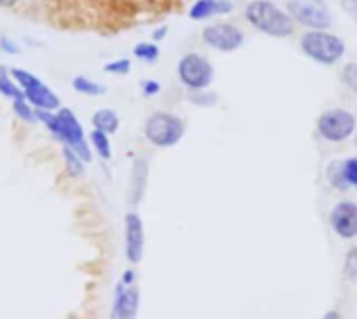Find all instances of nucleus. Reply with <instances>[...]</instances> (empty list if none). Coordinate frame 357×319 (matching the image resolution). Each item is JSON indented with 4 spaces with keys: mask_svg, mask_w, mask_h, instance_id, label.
Listing matches in <instances>:
<instances>
[{
    "mask_svg": "<svg viewBox=\"0 0 357 319\" xmlns=\"http://www.w3.org/2000/svg\"><path fill=\"white\" fill-rule=\"evenodd\" d=\"M140 90H142L144 96H157L161 92V84L155 81V79H146V81H142Z\"/></svg>",
    "mask_w": 357,
    "mask_h": 319,
    "instance_id": "nucleus-30",
    "label": "nucleus"
},
{
    "mask_svg": "<svg viewBox=\"0 0 357 319\" xmlns=\"http://www.w3.org/2000/svg\"><path fill=\"white\" fill-rule=\"evenodd\" d=\"M25 100L33 107V109H44V111H54L61 109V100L56 96L54 90H50L48 86L40 84L31 90L25 92Z\"/></svg>",
    "mask_w": 357,
    "mask_h": 319,
    "instance_id": "nucleus-13",
    "label": "nucleus"
},
{
    "mask_svg": "<svg viewBox=\"0 0 357 319\" xmlns=\"http://www.w3.org/2000/svg\"><path fill=\"white\" fill-rule=\"evenodd\" d=\"M90 121H92L94 130H98V132H102L107 136H111V134H115L119 130V115L113 109H96L92 113Z\"/></svg>",
    "mask_w": 357,
    "mask_h": 319,
    "instance_id": "nucleus-14",
    "label": "nucleus"
},
{
    "mask_svg": "<svg viewBox=\"0 0 357 319\" xmlns=\"http://www.w3.org/2000/svg\"><path fill=\"white\" fill-rule=\"evenodd\" d=\"M71 86H73L75 92H79V94H84V96H98V94H105V92H107V88H105L102 84H98V81H94V79H90V77H86V75H75L73 81H71Z\"/></svg>",
    "mask_w": 357,
    "mask_h": 319,
    "instance_id": "nucleus-16",
    "label": "nucleus"
},
{
    "mask_svg": "<svg viewBox=\"0 0 357 319\" xmlns=\"http://www.w3.org/2000/svg\"><path fill=\"white\" fill-rule=\"evenodd\" d=\"M347 4L351 6V10H356L357 13V0H347Z\"/></svg>",
    "mask_w": 357,
    "mask_h": 319,
    "instance_id": "nucleus-35",
    "label": "nucleus"
},
{
    "mask_svg": "<svg viewBox=\"0 0 357 319\" xmlns=\"http://www.w3.org/2000/svg\"><path fill=\"white\" fill-rule=\"evenodd\" d=\"M326 176L331 180V184L339 190H347V182H345V173H343V163L341 161H333L326 169Z\"/></svg>",
    "mask_w": 357,
    "mask_h": 319,
    "instance_id": "nucleus-22",
    "label": "nucleus"
},
{
    "mask_svg": "<svg viewBox=\"0 0 357 319\" xmlns=\"http://www.w3.org/2000/svg\"><path fill=\"white\" fill-rule=\"evenodd\" d=\"M134 280H136V272L134 270H126L123 276H121V284L123 286H134Z\"/></svg>",
    "mask_w": 357,
    "mask_h": 319,
    "instance_id": "nucleus-31",
    "label": "nucleus"
},
{
    "mask_svg": "<svg viewBox=\"0 0 357 319\" xmlns=\"http://www.w3.org/2000/svg\"><path fill=\"white\" fill-rule=\"evenodd\" d=\"M15 2L17 0H0V8H10V6H15Z\"/></svg>",
    "mask_w": 357,
    "mask_h": 319,
    "instance_id": "nucleus-34",
    "label": "nucleus"
},
{
    "mask_svg": "<svg viewBox=\"0 0 357 319\" xmlns=\"http://www.w3.org/2000/svg\"><path fill=\"white\" fill-rule=\"evenodd\" d=\"M343 173L349 188H357V157L343 161Z\"/></svg>",
    "mask_w": 357,
    "mask_h": 319,
    "instance_id": "nucleus-27",
    "label": "nucleus"
},
{
    "mask_svg": "<svg viewBox=\"0 0 357 319\" xmlns=\"http://www.w3.org/2000/svg\"><path fill=\"white\" fill-rule=\"evenodd\" d=\"M146 178H149V165L144 159H138L134 163V169H132V196H134V203H138L144 194V188H146Z\"/></svg>",
    "mask_w": 357,
    "mask_h": 319,
    "instance_id": "nucleus-15",
    "label": "nucleus"
},
{
    "mask_svg": "<svg viewBox=\"0 0 357 319\" xmlns=\"http://www.w3.org/2000/svg\"><path fill=\"white\" fill-rule=\"evenodd\" d=\"M159 54H161V50L155 42H140L134 46V56L144 63H155L159 59Z\"/></svg>",
    "mask_w": 357,
    "mask_h": 319,
    "instance_id": "nucleus-21",
    "label": "nucleus"
},
{
    "mask_svg": "<svg viewBox=\"0 0 357 319\" xmlns=\"http://www.w3.org/2000/svg\"><path fill=\"white\" fill-rule=\"evenodd\" d=\"M138 307H140V290L136 286H123L119 282L115 288L111 319H136Z\"/></svg>",
    "mask_w": 357,
    "mask_h": 319,
    "instance_id": "nucleus-9",
    "label": "nucleus"
},
{
    "mask_svg": "<svg viewBox=\"0 0 357 319\" xmlns=\"http://www.w3.org/2000/svg\"><path fill=\"white\" fill-rule=\"evenodd\" d=\"M188 98H190L195 104H199V107H215V104H218V94H215V92H209V90L190 92Z\"/></svg>",
    "mask_w": 357,
    "mask_h": 319,
    "instance_id": "nucleus-25",
    "label": "nucleus"
},
{
    "mask_svg": "<svg viewBox=\"0 0 357 319\" xmlns=\"http://www.w3.org/2000/svg\"><path fill=\"white\" fill-rule=\"evenodd\" d=\"M0 94L10 98V100L25 98V92L15 84V79L8 75V69H4V67H0Z\"/></svg>",
    "mask_w": 357,
    "mask_h": 319,
    "instance_id": "nucleus-18",
    "label": "nucleus"
},
{
    "mask_svg": "<svg viewBox=\"0 0 357 319\" xmlns=\"http://www.w3.org/2000/svg\"><path fill=\"white\" fill-rule=\"evenodd\" d=\"M63 159H65V171L71 176V178H82L84 176V161L69 148V146H63Z\"/></svg>",
    "mask_w": 357,
    "mask_h": 319,
    "instance_id": "nucleus-20",
    "label": "nucleus"
},
{
    "mask_svg": "<svg viewBox=\"0 0 357 319\" xmlns=\"http://www.w3.org/2000/svg\"><path fill=\"white\" fill-rule=\"evenodd\" d=\"M357 121L347 109H331L318 117V134L328 142H345L356 134Z\"/></svg>",
    "mask_w": 357,
    "mask_h": 319,
    "instance_id": "nucleus-6",
    "label": "nucleus"
},
{
    "mask_svg": "<svg viewBox=\"0 0 357 319\" xmlns=\"http://www.w3.org/2000/svg\"><path fill=\"white\" fill-rule=\"evenodd\" d=\"M287 13L295 23L310 29L326 31L333 25V15L324 4V0H289Z\"/></svg>",
    "mask_w": 357,
    "mask_h": 319,
    "instance_id": "nucleus-5",
    "label": "nucleus"
},
{
    "mask_svg": "<svg viewBox=\"0 0 357 319\" xmlns=\"http://www.w3.org/2000/svg\"><path fill=\"white\" fill-rule=\"evenodd\" d=\"M132 69V61L130 59H117V61H111L105 65V71L107 73H113V75H128Z\"/></svg>",
    "mask_w": 357,
    "mask_h": 319,
    "instance_id": "nucleus-26",
    "label": "nucleus"
},
{
    "mask_svg": "<svg viewBox=\"0 0 357 319\" xmlns=\"http://www.w3.org/2000/svg\"><path fill=\"white\" fill-rule=\"evenodd\" d=\"M331 226L341 238H357V205L356 203H339L331 213Z\"/></svg>",
    "mask_w": 357,
    "mask_h": 319,
    "instance_id": "nucleus-10",
    "label": "nucleus"
},
{
    "mask_svg": "<svg viewBox=\"0 0 357 319\" xmlns=\"http://www.w3.org/2000/svg\"><path fill=\"white\" fill-rule=\"evenodd\" d=\"M8 75L15 79V84H17L23 92H27V90H31V88H36V86H40V84H42V79H40L38 75H33L31 71L19 69V67L8 69Z\"/></svg>",
    "mask_w": 357,
    "mask_h": 319,
    "instance_id": "nucleus-19",
    "label": "nucleus"
},
{
    "mask_svg": "<svg viewBox=\"0 0 357 319\" xmlns=\"http://www.w3.org/2000/svg\"><path fill=\"white\" fill-rule=\"evenodd\" d=\"M165 36H167V27H165V25H161V27H157V29L153 31V42L157 44V42H161Z\"/></svg>",
    "mask_w": 357,
    "mask_h": 319,
    "instance_id": "nucleus-32",
    "label": "nucleus"
},
{
    "mask_svg": "<svg viewBox=\"0 0 357 319\" xmlns=\"http://www.w3.org/2000/svg\"><path fill=\"white\" fill-rule=\"evenodd\" d=\"M184 121L178 115L165 111H157L144 121V138L159 148L176 146L184 138Z\"/></svg>",
    "mask_w": 357,
    "mask_h": 319,
    "instance_id": "nucleus-3",
    "label": "nucleus"
},
{
    "mask_svg": "<svg viewBox=\"0 0 357 319\" xmlns=\"http://www.w3.org/2000/svg\"><path fill=\"white\" fill-rule=\"evenodd\" d=\"M232 8H234L232 0H197L190 6L188 17L192 21H205L215 15H228V13H232Z\"/></svg>",
    "mask_w": 357,
    "mask_h": 319,
    "instance_id": "nucleus-12",
    "label": "nucleus"
},
{
    "mask_svg": "<svg viewBox=\"0 0 357 319\" xmlns=\"http://www.w3.org/2000/svg\"><path fill=\"white\" fill-rule=\"evenodd\" d=\"M13 113H15V117H19V119H21V121H25V123H33V121H36L33 107H31L25 98H21V100H13Z\"/></svg>",
    "mask_w": 357,
    "mask_h": 319,
    "instance_id": "nucleus-23",
    "label": "nucleus"
},
{
    "mask_svg": "<svg viewBox=\"0 0 357 319\" xmlns=\"http://www.w3.org/2000/svg\"><path fill=\"white\" fill-rule=\"evenodd\" d=\"M201 36L207 46L220 52H234L245 44V33L232 23H211Z\"/></svg>",
    "mask_w": 357,
    "mask_h": 319,
    "instance_id": "nucleus-7",
    "label": "nucleus"
},
{
    "mask_svg": "<svg viewBox=\"0 0 357 319\" xmlns=\"http://www.w3.org/2000/svg\"><path fill=\"white\" fill-rule=\"evenodd\" d=\"M178 77L190 90H207L213 81V65L199 52H188L178 63Z\"/></svg>",
    "mask_w": 357,
    "mask_h": 319,
    "instance_id": "nucleus-4",
    "label": "nucleus"
},
{
    "mask_svg": "<svg viewBox=\"0 0 357 319\" xmlns=\"http://www.w3.org/2000/svg\"><path fill=\"white\" fill-rule=\"evenodd\" d=\"M56 117H59V136L56 138L63 144H67L69 148H73V146L86 142L84 127H82V123L77 121V117L73 115L71 109H59Z\"/></svg>",
    "mask_w": 357,
    "mask_h": 319,
    "instance_id": "nucleus-11",
    "label": "nucleus"
},
{
    "mask_svg": "<svg viewBox=\"0 0 357 319\" xmlns=\"http://www.w3.org/2000/svg\"><path fill=\"white\" fill-rule=\"evenodd\" d=\"M0 50L6 52V54H19L21 52L19 44L13 38H8V36H0Z\"/></svg>",
    "mask_w": 357,
    "mask_h": 319,
    "instance_id": "nucleus-29",
    "label": "nucleus"
},
{
    "mask_svg": "<svg viewBox=\"0 0 357 319\" xmlns=\"http://www.w3.org/2000/svg\"><path fill=\"white\" fill-rule=\"evenodd\" d=\"M90 146L94 148V153H96L102 161H109L111 155H113L109 136L102 134V132H98V130H92V132H90Z\"/></svg>",
    "mask_w": 357,
    "mask_h": 319,
    "instance_id": "nucleus-17",
    "label": "nucleus"
},
{
    "mask_svg": "<svg viewBox=\"0 0 357 319\" xmlns=\"http://www.w3.org/2000/svg\"><path fill=\"white\" fill-rule=\"evenodd\" d=\"M123 242L126 257L132 265L140 263L144 257V224L138 213H128L123 221Z\"/></svg>",
    "mask_w": 357,
    "mask_h": 319,
    "instance_id": "nucleus-8",
    "label": "nucleus"
},
{
    "mask_svg": "<svg viewBox=\"0 0 357 319\" xmlns=\"http://www.w3.org/2000/svg\"><path fill=\"white\" fill-rule=\"evenodd\" d=\"M245 19L270 38H289L295 33V21L291 15L272 0H251L245 6Z\"/></svg>",
    "mask_w": 357,
    "mask_h": 319,
    "instance_id": "nucleus-1",
    "label": "nucleus"
},
{
    "mask_svg": "<svg viewBox=\"0 0 357 319\" xmlns=\"http://www.w3.org/2000/svg\"><path fill=\"white\" fill-rule=\"evenodd\" d=\"M299 44H301L303 54L320 65H337L345 56V50H347L345 42L339 36L331 31H322V29L305 31Z\"/></svg>",
    "mask_w": 357,
    "mask_h": 319,
    "instance_id": "nucleus-2",
    "label": "nucleus"
},
{
    "mask_svg": "<svg viewBox=\"0 0 357 319\" xmlns=\"http://www.w3.org/2000/svg\"><path fill=\"white\" fill-rule=\"evenodd\" d=\"M343 84L349 90L357 92V63H349V65L343 67Z\"/></svg>",
    "mask_w": 357,
    "mask_h": 319,
    "instance_id": "nucleus-28",
    "label": "nucleus"
},
{
    "mask_svg": "<svg viewBox=\"0 0 357 319\" xmlns=\"http://www.w3.org/2000/svg\"><path fill=\"white\" fill-rule=\"evenodd\" d=\"M343 274L349 282H357V247H351L345 255Z\"/></svg>",
    "mask_w": 357,
    "mask_h": 319,
    "instance_id": "nucleus-24",
    "label": "nucleus"
},
{
    "mask_svg": "<svg viewBox=\"0 0 357 319\" xmlns=\"http://www.w3.org/2000/svg\"><path fill=\"white\" fill-rule=\"evenodd\" d=\"M356 140H357V138H356Z\"/></svg>",
    "mask_w": 357,
    "mask_h": 319,
    "instance_id": "nucleus-36",
    "label": "nucleus"
},
{
    "mask_svg": "<svg viewBox=\"0 0 357 319\" xmlns=\"http://www.w3.org/2000/svg\"><path fill=\"white\" fill-rule=\"evenodd\" d=\"M322 319H341V313L339 311H328V313H324Z\"/></svg>",
    "mask_w": 357,
    "mask_h": 319,
    "instance_id": "nucleus-33",
    "label": "nucleus"
}]
</instances>
